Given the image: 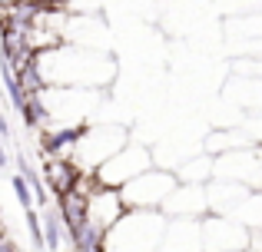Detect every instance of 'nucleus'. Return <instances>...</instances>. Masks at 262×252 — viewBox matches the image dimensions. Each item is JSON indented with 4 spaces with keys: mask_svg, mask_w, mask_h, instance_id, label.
Listing matches in <instances>:
<instances>
[{
    "mask_svg": "<svg viewBox=\"0 0 262 252\" xmlns=\"http://www.w3.org/2000/svg\"><path fill=\"white\" fill-rule=\"evenodd\" d=\"M173 176H176V182H183V186H206V182L212 179V156L199 153V156H192V159L179 163V169Z\"/></svg>",
    "mask_w": 262,
    "mask_h": 252,
    "instance_id": "11",
    "label": "nucleus"
},
{
    "mask_svg": "<svg viewBox=\"0 0 262 252\" xmlns=\"http://www.w3.org/2000/svg\"><path fill=\"white\" fill-rule=\"evenodd\" d=\"M156 252H199V219H166Z\"/></svg>",
    "mask_w": 262,
    "mask_h": 252,
    "instance_id": "10",
    "label": "nucleus"
},
{
    "mask_svg": "<svg viewBox=\"0 0 262 252\" xmlns=\"http://www.w3.org/2000/svg\"><path fill=\"white\" fill-rule=\"evenodd\" d=\"M176 176L173 169L149 166L146 173H140L136 179H129L126 186H120V202L123 209H143V213H160V206L166 202V196L173 193Z\"/></svg>",
    "mask_w": 262,
    "mask_h": 252,
    "instance_id": "4",
    "label": "nucleus"
},
{
    "mask_svg": "<svg viewBox=\"0 0 262 252\" xmlns=\"http://www.w3.org/2000/svg\"><path fill=\"white\" fill-rule=\"evenodd\" d=\"M123 213H126V209H123L120 193H116V189L93 186L83 196V222H80L77 229H83V233H90L93 239H100V236L106 233V229L113 226Z\"/></svg>",
    "mask_w": 262,
    "mask_h": 252,
    "instance_id": "8",
    "label": "nucleus"
},
{
    "mask_svg": "<svg viewBox=\"0 0 262 252\" xmlns=\"http://www.w3.org/2000/svg\"><path fill=\"white\" fill-rule=\"evenodd\" d=\"M129 143V129L123 123H90L80 133H73V146H70V166L77 173H90L93 176L110 156L120 146Z\"/></svg>",
    "mask_w": 262,
    "mask_h": 252,
    "instance_id": "3",
    "label": "nucleus"
},
{
    "mask_svg": "<svg viewBox=\"0 0 262 252\" xmlns=\"http://www.w3.org/2000/svg\"><path fill=\"white\" fill-rule=\"evenodd\" d=\"M249 249V229H243L229 216H209L199 219V252H239Z\"/></svg>",
    "mask_w": 262,
    "mask_h": 252,
    "instance_id": "7",
    "label": "nucleus"
},
{
    "mask_svg": "<svg viewBox=\"0 0 262 252\" xmlns=\"http://www.w3.org/2000/svg\"><path fill=\"white\" fill-rule=\"evenodd\" d=\"M166 229L163 213L126 209L106 233L100 236V252H156Z\"/></svg>",
    "mask_w": 262,
    "mask_h": 252,
    "instance_id": "2",
    "label": "nucleus"
},
{
    "mask_svg": "<svg viewBox=\"0 0 262 252\" xmlns=\"http://www.w3.org/2000/svg\"><path fill=\"white\" fill-rule=\"evenodd\" d=\"M239 252H252V249H239Z\"/></svg>",
    "mask_w": 262,
    "mask_h": 252,
    "instance_id": "12",
    "label": "nucleus"
},
{
    "mask_svg": "<svg viewBox=\"0 0 262 252\" xmlns=\"http://www.w3.org/2000/svg\"><path fill=\"white\" fill-rule=\"evenodd\" d=\"M259 176H262L259 146L212 156V179L216 182H236V186H246L249 193H259Z\"/></svg>",
    "mask_w": 262,
    "mask_h": 252,
    "instance_id": "6",
    "label": "nucleus"
},
{
    "mask_svg": "<svg viewBox=\"0 0 262 252\" xmlns=\"http://www.w3.org/2000/svg\"><path fill=\"white\" fill-rule=\"evenodd\" d=\"M149 166H153V153L129 136V143L120 146L100 169H96L93 179H96V186H103V189H120V186H126L129 179H136L140 173H146Z\"/></svg>",
    "mask_w": 262,
    "mask_h": 252,
    "instance_id": "5",
    "label": "nucleus"
},
{
    "mask_svg": "<svg viewBox=\"0 0 262 252\" xmlns=\"http://www.w3.org/2000/svg\"><path fill=\"white\" fill-rule=\"evenodd\" d=\"M33 73L43 86H77V90H106L116 77V63L103 50H83L73 43H60L33 57Z\"/></svg>",
    "mask_w": 262,
    "mask_h": 252,
    "instance_id": "1",
    "label": "nucleus"
},
{
    "mask_svg": "<svg viewBox=\"0 0 262 252\" xmlns=\"http://www.w3.org/2000/svg\"><path fill=\"white\" fill-rule=\"evenodd\" d=\"M166 219H203L206 216V186H183L176 182L166 202L160 206Z\"/></svg>",
    "mask_w": 262,
    "mask_h": 252,
    "instance_id": "9",
    "label": "nucleus"
}]
</instances>
